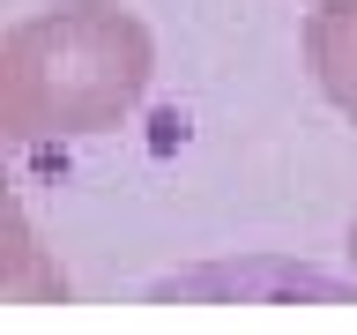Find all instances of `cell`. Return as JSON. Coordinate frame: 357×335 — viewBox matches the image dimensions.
<instances>
[{"instance_id":"1","label":"cell","mask_w":357,"mask_h":335,"mask_svg":"<svg viewBox=\"0 0 357 335\" xmlns=\"http://www.w3.org/2000/svg\"><path fill=\"white\" fill-rule=\"evenodd\" d=\"M156 82V38L119 0H60L0 38V134L82 142L127 127Z\"/></svg>"},{"instance_id":"3","label":"cell","mask_w":357,"mask_h":335,"mask_svg":"<svg viewBox=\"0 0 357 335\" xmlns=\"http://www.w3.org/2000/svg\"><path fill=\"white\" fill-rule=\"evenodd\" d=\"M350 268H357V223H350Z\"/></svg>"},{"instance_id":"2","label":"cell","mask_w":357,"mask_h":335,"mask_svg":"<svg viewBox=\"0 0 357 335\" xmlns=\"http://www.w3.org/2000/svg\"><path fill=\"white\" fill-rule=\"evenodd\" d=\"M298 52H305L320 97L357 127V0H312L298 22Z\"/></svg>"}]
</instances>
